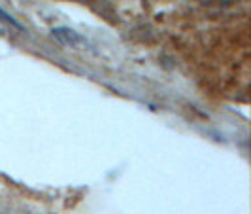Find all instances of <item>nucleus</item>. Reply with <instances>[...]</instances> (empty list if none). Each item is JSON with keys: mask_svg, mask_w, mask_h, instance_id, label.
Instances as JSON below:
<instances>
[{"mask_svg": "<svg viewBox=\"0 0 251 214\" xmlns=\"http://www.w3.org/2000/svg\"><path fill=\"white\" fill-rule=\"evenodd\" d=\"M0 19H4V21H10V23H13V25H17V27H19V23H17V21H15V19H12V17H10V15H8V13L4 12V10H2V8H0Z\"/></svg>", "mask_w": 251, "mask_h": 214, "instance_id": "f257e3e1", "label": "nucleus"}]
</instances>
